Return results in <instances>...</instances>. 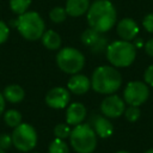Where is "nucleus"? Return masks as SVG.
<instances>
[{
	"label": "nucleus",
	"mask_w": 153,
	"mask_h": 153,
	"mask_svg": "<svg viewBox=\"0 0 153 153\" xmlns=\"http://www.w3.org/2000/svg\"><path fill=\"white\" fill-rule=\"evenodd\" d=\"M145 153H153V148H151V149H147Z\"/></svg>",
	"instance_id": "2f4dec72"
},
{
	"label": "nucleus",
	"mask_w": 153,
	"mask_h": 153,
	"mask_svg": "<svg viewBox=\"0 0 153 153\" xmlns=\"http://www.w3.org/2000/svg\"><path fill=\"white\" fill-rule=\"evenodd\" d=\"M141 43H142V41H141V39H136L134 45H135V47H140V45H141Z\"/></svg>",
	"instance_id": "7c9ffc66"
},
{
	"label": "nucleus",
	"mask_w": 153,
	"mask_h": 153,
	"mask_svg": "<svg viewBox=\"0 0 153 153\" xmlns=\"http://www.w3.org/2000/svg\"><path fill=\"white\" fill-rule=\"evenodd\" d=\"M12 145V136L8 134H0V148L1 149H8Z\"/></svg>",
	"instance_id": "a878e982"
},
{
	"label": "nucleus",
	"mask_w": 153,
	"mask_h": 153,
	"mask_svg": "<svg viewBox=\"0 0 153 153\" xmlns=\"http://www.w3.org/2000/svg\"><path fill=\"white\" fill-rule=\"evenodd\" d=\"M90 7V0H67L66 12L71 17H80L87 12Z\"/></svg>",
	"instance_id": "dca6fc26"
},
{
	"label": "nucleus",
	"mask_w": 153,
	"mask_h": 153,
	"mask_svg": "<svg viewBox=\"0 0 153 153\" xmlns=\"http://www.w3.org/2000/svg\"><path fill=\"white\" fill-rule=\"evenodd\" d=\"M143 81H145L148 86H152V87H153V65L148 66V67L145 69V73H143Z\"/></svg>",
	"instance_id": "cd10ccee"
},
{
	"label": "nucleus",
	"mask_w": 153,
	"mask_h": 153,
	"mask_svg": "<svg viewBox=\"0 0 153 153\" xmlns=\"http://www.w3.org/2000/svg\"><path fill=\"white\" fill-rule=\"evenodd\" d=\"M48 152L49 153H69V149H68V146L65 142V140L56 137L50 142Z\"/></svg>",
	"instance_id": "aec40b11"
},
{
	"label": "nucleus",
	"mask_w": 153,
	"mask_h": 153,
	"mask_svg": "<svg viewBox=\"0 0 153 153\" xmlns=\"http://www.w3.org/2000/svg\"><path fill=\"white\" fill-rule=\"evenodd\" d=\"M4 120L8 127L16 128L17 126H19L22 123V114L19 111H17L16 109H10L5 112Z\"/></svg>",
	"instance_id": "6ab92c4d"
},
{
	"label": "nucleus",
	"mask_w": 153,
	"mask_h": 153,
	"mask_svg": "<svg viewBox=\"0 0 153 153\" xmlns=\"http://www.w3.org/2000/svg\"><path fill=\"white\" fill-rule=\"evenodd\" d=\"M16 22L19 33L29 41H36L41 38L45 29L42 17L33 11H26L25 13L19 14Z\"/></svg>",
	"instance_id": "39448f33"
},
{
	"label": "nucleus",
	"mask_w": 153,
	"mask_h": 153,
	"mask_svg": "<svg viewBox=\"0 0 153 153\" xmlns=\"http://www.w3.org/2000/svg\"><path fill=\"white\" fill-rule=\"evenodd\" d=\"M91 127L96 131L97 136H99L102 139H106V137L111 136L112 133H114V126L109 121V118L105 117V116H100V115L93 116Z\"/></svg>",
	"instance_id": "ddd939ff"
},
{
	"label": "nucleus",
	"mask_w": 153,
	"mask_h": 153,
	"mask_svg": "<svg viewBox=\"0 0 153 153\" xmlns=\"http://www.w3.org/2000/svg\"><path fill=\"white\" fill-rule=\"evenodd\" d=\"M142 26L143 29L149 32V33H153V13H148L143 17L142 19Z\"/></svg>",
	"instance_id": "393cba45"
},
{
	"label": "nucleus",
	"mask_w": 153,
	"mask_h": 153,
	"mask_svg": "<svg viewBox=\"0 0 153 153\" xmlns=\"http://www.w3.org/2000/svg\"><path fill=\"white\" fill-rule=\"evenodd\" d=\"M2 96H4L5 100H7L10 103H20L25 97V92L22 86L14 84V85L6 86Z\"/></svg>",
	"instance_id": "f3484780"
},
{
	"label": "nucleus",
	"mask_w": 153,
	"mask_h": 153,
	"mask_svg": "<svg viewBox=\"0 0 153 153\" xmlns=\"http://www.w3.org/2000/svg\"><path fill=\"white\" fill-rule=\"evenodd\" d=\"M71 131H72V129L69 128V126L68 124H65V123H59L54 128V135L57 139H62V140L69 137Z\"/></svg>",
	"instance_id": "4be33fe9"
},
{
	"label": "nucleus",
	"mask_w": 153,
	"mask_h": 153,
	"mask_svg": "<svg viewBox=\"0 0 153 153\" xmlns=\"http://www.w3.org/2000/svg\"><path fill=\"white\" fill-rule=\"evenodd\" d=\"M124 116H126V120L127 121H129V122H136L140 118V116H141V111H140L139 106L129 105L124 110Z\"/></svg>",
	"instance_id": "b1692460"
},
{
	"label": "nucleus",
	"mask_w": 153,
	"mask_h": 153,
	"mask_svg": "<svg viewBox=\"0 0 153 153\" xmlns=\"http://www.w3.org/2000/svg\"><path fill=\"white\" fill-rule=\"evenodd\" d=\"M8 35H10V30H8L7 24L4 23L2 20H0V44L5 43L7 41Z\"/></svg>",
	"instance_id": "bb28decb"
},
{
	"label": "nucleus",
	"mask_w": 153,
	"mask_h": 153,
	"mask_svg": "<svg viewBox=\"0 0 153 153\" xmlns=\"http://www.w3.org/2000/svg\"><path fill=\"white\" fill-rule=\"evenodd\" d=\"M81 42L85 45H87L94 54H99V53L106 50V47H108V44H106L108 39L104 36H102V32H98L92 27H90L82 32Z\"/></svg>",
	"instance_id": "9d476101"
},
{
	"label": "nucleus",
	"mask_w": 153,
	"mask_h": 153,
	"mask_svg": "<svg viewBox=\"0 0 153 153\" xmlns=\"http://www.w3.org/2000/svg\"><path fill=\"white\" fill-rule=\"evenodd\" d=\"M0 153H6V152H5L4 149H1V148H0Z\"/></svg>",
	"instance_id": "72a5a7b5"
},
{
	"label": "nucleus",
	"mask_w": 153,
	"mask_h": 153,
	"mask_svg": "<svg viewBox=\"0 0 153 153\" xmlns=\"http://www.w3.org/2000/svg\"><path fill=\"white\" fill-rule=\"evenodd\" d=\"M117 20L116 8L110 0H96L87 10V23L98 32L109 31Z\"/></svg>",
	"instance_id": "f257e3e1"
},
{
	"label": "nucleus",
	"mask_w": 153,
	"mask_h": 153,
	"mask_svg": "<svg viewBox=\"0 0 153 153\" xmlns=\"http://www.w3.org/2000/svg\"><path fill=\"white\" fill-rule=\"evenodd\" d=\"M106 59L114 67L124 68L130 66L136 57V47L129 41H114L108 44Z\"/></svg>",
	"instance_id": "7ed1b4c3"
},
{
	"label": "nucleus",
	"mask_w": 153,
	"mask_h": 153,
	"mask_svg": "<svg viewBox=\"0 0 153 153\" xmlns=\"http://www.w3.org/2000/svg\"><path fill=\"white\" fill-rule=\"evenodd\" d=\"M56 63L62 72L68 74H76L84 68L85 56L78 49L72 47H66L57 53Z\"/></svg>",
	"instance_id": "423d86ee"
},
{
	"label": "nucleus",
	"mask_w": 153,
	"mask_h": 153,
	"mask_svg": "<svg viewBox=\"0 0 153 153\" xmlns=\"http://www.w3.org/2000/svg\"><path fill=\"white\" fill-rule=\"evenodd\" d=\"M71 146L78 153H92L97 146V134L87 123L76 124L69 135Z\"/></svg>",
	"instance_id": "20e7f679"
},
{
	"label": "nucleus",
	"mask_w": 153,
	"mask_h": 153,
	"mask_svg": "<svg viewBox=\"0 0 153 153\" xmlns=\"http://www.w3.org/2000/svg\"><path fill=\"white\" fill-rule=\"evenodd\" d=\"M11 136L12 145L22 152H29L37 145V133L29 123H20L17 126Z\"/></svg>",
	"instance_id": "0eeeda50"
},
{
	"label": "nucleus",
	"mask_w": 153,
	"mask_h": 153,
	"mask_svg": "<svg viewBox=\"0 0 153 153\" xmlns=\"http://www.w3.org/2000/svg\"><path fill=\"white\" fill-rule=\"evenodd\" d=\"M126 102L117 94L112 93L105 97L100 103V111L108 118H117L124 114Z\"/></svg>",
	"instance_id": "1a4fd4ad"
},
{
	"label": "nucleus",
	"mask_w": 153,
	"mask_h": 153,
	"mask_svg": "<svg viewBox=\"0 0 153 153\" xmlns=\"http://www.w3.org/2000/svg\"><path fill=\"white\" fill-rule=\"evenodd\" d=\"M4 110H5V98H4V96L0 93V116H1V114L4 112Z\"/></svg>",
	"instance_id": "c756f323"
},
{
	"label": "nucleus",
	"mask_w": 153,
	"mask_h": 153,
	"mask_svg": "<svg viewBox=\"0 0 153 153\" xmlns=\"http://www.w3.org/2000/svg\"><path fill=\"white\" fill-rule=\"evenodd\" d=\"M69 102V91L65 87H54L45 96V103L53 109H63Z\"/></svg>",
	"instance_id": "9b49d317"
},
{
	"label": "nucleus",
	"mask_w": 153,
	"mask_h": 153,
	"mask_svg": "<svg viewBox=\"0 0 153 153\" xmlns=\"http://www.w3.org/2000/svg\"><path fill=\"white\" fill-rule=\"evenodd\" d=\"M116 31L121 39L130 42L134 38H136L139 33V25L131 18H123L117 23Z\"/></svg>",
	"instance_id": "f8f14e48"
},
{
	"label": "nucleus",
	"mask_w": 153,
	"mask_h": 153,
	"mask_svg": "<svg viewBox=\"0 0 153 153\" xmlns=\"http://www.w3.org/2000/svg\"><path fill=\"white\" fill-rule=\"evenodd\" d=\"M31 4V0H10V7L11 10L17 14H23L27 11L29 6Z\"/></svg>",
	"instance_id": "412c9836"
},
{
	"label": "nucleus",
	"mask_w": 153,
	"mask_h": 153,
	"mask_svg": "<svg viewBox=\"0 0 153 153\" xmlns=\"http://www.w3.org/2000/svg\"><path fill=\"white\" fill-rule=\"evenodd\" d=\"M68 91L74 94H84L91 87V80L84 74H73L67 84Z\"/></svg>",
	"instance_id": "4468645a"
},
{
	"label": "nucleus",
	"mask_w": 153,
	"mask_h": 153,
	"mask_svg": "<svg viewBox=\"0 0 153 153\" xmlns=\"http://www.w3.org/2000/svg\"><path fill=\"white\" fill-rule=\"evenodd\" d=\"M122 85L121 73L112 66L97 67L91 78V87L102 94H112Z\"/></svg>",
	"instance_id": "f03ea898"
},
{
	"label": "nucleus",
	"mask_w": 153,
	"mask_h": 153,
	"mask_svg": "<svg viewBox=\"0 0 153 153\" xmlns=\"http://www.w3.org/2000/svg\"><path fill=\"white\" fill-rule=\"evenodd\" d=\"M116 153H129V152H127V151H118V152H116Z\"/></svg>",
	"instance_id": "473e14b6"
},
{
	"label": "nucleus",
	"mask_w": 153,
	"mask_h": 153,
	"mask_svg": "<svg viewBox=\"0 0 153 153\" xmlns=\"http://www.w3.org/2000/svg\"><path fill=\"white\" fill-rule=\"evenodd\" d=\"M42 43L43 45L49 49V50H56L57 48H60L61 45V37L59 36V33L54 30H48L44 31L42 35Z\"/></svg>",
	"instance_id": "a211bd4d"
},
{
	"label": "nucleus",
	"mask_w": 153,
	"mask_h": 153,
	"mask_svg": "<svg viewBox=\"0 0 153 153\" xmlns=\"http://www.w3.org/2000/svg\"><path fill=\"white\" fill-rule=\"evenodd\" d=\"M49 17L54 23H62L67 17V12L63 7H54L50 11Z\"/></svg>",
	"instance_id": "5701e85b"
},
{
	"label": "nucleus",
	"mask_w": 153,
	"mask_h": 153,
	"mask_svg": "<svg viewBox=\"0 0 153 153\" xmlns=\"http://www.w3.org/2000/svg\"><path fill=\"white\" fill-rule=\"evenodd\" d=\"M86 117V108L82 103H72L66 111V121L71 126L82 123Z\"/></svg>",
	"instance_id": "2eb2a0df"
},
{
	"label": "nucleus",
	"mask_w": 153,
	"mask_h": 153,
	"mask_svg": "<svg viewBox=\"0 0 153 153\" xmlns=\"http://www.w3.org/2000/svg\"><path fill=\"white\" fill-rule=\"evenodd\" d=\"M149 97V88L145 81L134 80L127 84L123 91V100L128 105L140 106Z\"/></svg>",
	"instance_id": "6e6552de"
},
{
	"label": "nucleus",
	"mask_w": 153,
	"mask_h": 153,
	"mask_svg": "<svg viewBox=\"0 0 153 153\" xmlns=\"http://www.w3.org/2000/svg\"><path fill=\"white\" fill-rule=\"evenodd\" d=\"M143 48H145L146 54H147V55H149L151 57H153V38H149V39L145 43Z\"/></svg>",
	"instance_id": "c85d7f7f"
}]
</instances>
